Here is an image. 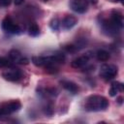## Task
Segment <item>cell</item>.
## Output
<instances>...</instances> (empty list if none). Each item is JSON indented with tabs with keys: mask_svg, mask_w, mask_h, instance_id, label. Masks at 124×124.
Returning <instances> with one entry per match:
<instances>
[{
	"mask_svg": "<svg viewBox=\"0 0 124 124\" xmlns=\"http://www.w3.org/2000/svg\"><path fill=\"white\" fill-rule=\"evenodd\" d=\"M89 1H90V3L93 4V5H96V4L98 3V0H89Z\"/></svg>",
	"mask_w": 124,
	"mask_h": 124,
	"instance_id": "obj_22",
	"label": "cell"
},
{
	"mask_svg": "<svg viewBox=\"0 0 124 124\" xmlns=\"http://www.w3.org/2000/svg\"><path fill=\"white\" fill-rule=\"evenodd\" d=\"M9 57H10L11 61L16 62V63H19V64H23V65H27L29 63V59L22 56L21 53L16 49H11L9 52Z\"/></svg>",
	"mask_w": 124,
	"mask_h": 124,
	"instance_id": "obj_7",
	"label": "cell"
},
{
	"mask_svg": "<svg viewBox=\"0 0 124 124\" xmlns=\"http://www.w3.org/2000/svg\"><path fill=\"white\" fill-rule=\"evenodd\" d=\"M4 67H12V61L5 57H0V68Z\"/></svg>",
	"mask_w": 124,
	"mask_h": 124,
	"instance_id": "obj_18",
	"label": "cell"
},
{
	"mask_svg": "<svg viewBox=\"0 0 124 124\" xmlns=\"http://www.w3.org/2000/svg\"><path fill=\"white\" fill-rule=\"evenodd\" d=\"M14 2L16 5H21L24 2V0H14Z\"/></svg>",
	"mask_w": 124,
	"mask_h": 124,
	"instance_id": "obj_21",
	"label": "cell"
},
{
	"mask_svg": "<svg viewBox=\"0 0 124 124\" xmlns=\"http://www.w3.org/2000/svg\"><path fill=\"white\" fill-rule=\"evenodd\" d=\"M110 55L109 53L105 50V49H99L96 53V58L99 60V61H102V62H105V61H108L109 59Z\"/></svg>",
	"mask_w": 124,
	"mask_h": 124,
	"instance_id": "obj_14",
	"label": "cell"
},
{
	"mask_svg": "<svg viewBox=\"0 0 124 124\" xmlns=\"http://www.w3.org/2000/svg\"><path fill=\"white\" fill-rule=\"evenodd\" d=\"M12 3V0H0V7H8Z\"/></svg>",
	"mask_w": 124,
	"mask_h": 124,
	"instance_id": "obj_20",
	"label": "cell"
},
{
	"mask_svg": "<svg viewBox=\"0 0 124 124\" xmlns=\"http://www.w3.org/2000/svg\"><path fill=\"white\" fill-rule=\"evenodd\" d=\"M2 28L6 32L11 33V34H19L20 31H21L20 27L17 24H16L12 20L11 17H8V16L3 19V21H2Z\"/></svg>",
	"mask_w": 124,
	"mask_h": 124,
	"instance_id": "obj_5",
	"label": "cell"
},
{
	"mask_svg": "<svg viewBox=\"0 0 124 124\" xmlns=\"http://www.w3.org/2000/svg\"><path fill=\"white\" fill-rule=\"evenodd\" d=\"M116 1H119V2H121V3H123V0H116Z\"/></svg>",
	"mask_w": 124,
	"mask_h": 124,
	"instance_id": "obj_24",
	"label": "cell"
},
{
	"mask_svg": "<svg viewBox=\"0 0 124 124\" xmlns=\"http://www.w3.org/2000/svg\"><path fill=\"white\" fill-rule=\"evenodd\" d=\"M89 61V55L88 54H84V55H81V56H78L77 58H75L71 65L73 68L75 69H79V68H83Z\"/></svg>",
	"mask_w": 124,
	"mask_h": 124,
	"instance_id": "obj_9",
	"label": "cell"
},
{
	"mask_svg": "<svg viewBox=\"0 0 124 124\" xmlns=\"http://www.w3.org/2000/svg\"><path fill=\"white\" fill-rule=\"evenodd\" d=\"M70 7L74 12L83 14L88 8V0H71Z\"/></svg>",
	"mask_w": 124,
	"mask_h": 124,
	"instance_id": "obj_6",
	"label": "cell"
},
{
	"mask_svg": "<svg viewBox=\"0 0 124 124\" xmlns=\"http://www.w3.org/2000/svg\"><path fill=\"white\" fill-rule=\"evenodd\" d=\"M28 33L30 36H33V37H36L40 34V28L39 26L36 24V23H32L29 28H28Z\"/></svg>",
	"mask_w": 124,
	"mask_h": 124,
	"instance_id": "obj_15",
	"label": "cell"
},
{
	"mask_svg": "<svg viewBox=\"0 0 124 124\" xmlns=\"http://www.w3.org/2000/svg\"><path fill=\"white\" fill-rule=\"evenodd\" d=\"M109 18L112 20V22L115 25H117L119 28H122V26H123V16H122V14L120 12L112 11L111 14H110V17Z\"/></svg>",
	"mask_w": 124,
	"mask_h": 124,
	"instance_id": "obj_11",
	"label": "cell"
},
{
	"mask_svg": "<svg viewBox=\"0 0 124 124\" xmlns=\"http://www.w3.org/2000/svg\"><path fill=\"white\" fill-rule=\"evenodd\" d=\"M51 57H52L53 63H55V64H56V63H63V62L65 61V59H66L65 54H63V53H61V52H56V53L52 54Z\"/></svg>",
	"mask_w": 124,
	"mask_h": 124,
	"instance_id": "obj_16",
	"label": "cell"
},
{
	"mask_svg": "<svg viewBox=\"0 0 124 124\" xmlns=\"http://www.w3.org/2000/svg\"><path fill=\"white\" fill-rule=\"evenodd\" d=\"M2 78L8 81H17L21 78L22 77V73L16 68L10 67L8 70L2 72Z\"/></svg>",
	"mask_w": 124,
	"mask_h": 124,
	"instance_id": "obj_4",
	"label": "cell"
},
{
	"mask_svg": "<svg viewBox=\"0 0 124 124\" xmlns=\"http://www.w3.org/2000/svg\"><path fill=\"white\" fill-rule=\"evenodd\" d=\"M77 23H78V19H77L76 16H67L62 20V27L65 30H70Z\"/></svg>",
	"mask_w": 124,
	"mask_h": 124,
	"instance_id": "obj_10",
	"label": "cell"
},
{
	"mask_svg": "<svg viewBox=\"0 0 124 124\" xmlns=\"http://www.w3.org/2000/svg\"><path fill=\"white\" fill-rule=\"evenodd\" d=\"M64 48L68 51V52H75L77 50V46L74 45H67L64 46Z\"/></svg>",
	"mask_w": 124,
	"mask_h": 124,
	"instance_id": "obj_19",
	"label": "cell"
},
{
	"mask_svg": "<svg viewBox=\"0 0 124 124\" xmlns=\"http://www.w3.org/2000/svg\"><path fill=\"white\" fill-rule=\"evenodd\" d=\"M118 68L112 64H105L100 69V77L105 80H110L117 76Z\"/></svg>",
	"mask_w": 124,
	"mask_h": 124,
	"instance_id": "obj_2",
	"label": "cell"
},
{
	"mask_svg": "<svg viewBox=\"0 0 124 124\" xmlns=\"http://www.w3.org/2000/svg\"><path fill=\"white\" fill-rule=\"evenodd\" d=\"M60 84L69 92L73 93V94H76L78 92V86L73 82V81H70V80H61L60 81Z\"/></svg>",
	"mask_w": 124,
	"mask_h": 124,
	"instance_id": "obj_12",
	"label": "cell"
},
{
	"mask_svg": "<svg viewBox=\"0 0 124 124\" xmlns=\"http://www.w3.org/2000/svg\"><path fill=\"white\" fill-rule=\"evenodd\" d=\"M31 60L33 64L37 67H46L50 64H55L53 63L51 55L50 56H33Z\"/></svg>",
	"mask_w": 124,
	"mask_h": 124,
	"instance_id": "obj_8",
	"label": "cell"
},
{
	"mask_svg": "<svg viewBox=\"0 0 124 124\" xmlns=\"http://www.w3.org/2000/svg\"><path fill=\"white\" fill-rule=\"evenodd\" d=\"M108 107V101L106 97L101 95L89 96L84 104V108L87 111H100L105 110Z\"/></svg>",
	"mask_w": 124,
	"mask_h": 124,
	"instance_id": "obj_1",
	"label": "cell"
},
{
	"mask_svg": "<svg viewBox=\"0 0 124 124\" xmlns=\"http://www.w3.org/2000/svg\"><path fill=\"white\" fill-rule=\"evenodd\" d=\"M123 91V84L119 81H112L110 84V88L108 90V93L111 97L116 96V94L118 92H122Z\"/></svg>",
	"mask_w": 124,
	"mask_h": 124,
	"instance_id": "obj_13",
	"label": "cell"
},
{
	"mask_svg": "<svg viewBox=\"0 0 124 124\" xmlns=\"http://www.w3.org/2000/svg\"><path fill=\"white\" fill-rule=\"evenodd\" d=\"M49 27L53 30V31H57L60 27V21L57 17H53L50 21H49Z\"/></svg>",
	"mask_w": 124,
	"mask_h": 124,
	"instance_id": "obj_17",
	"label": "cell"
},
{
	"mask_svg": "<svg viewBox=\"0 0 124 124\" xmlns=\"http://www.w3.org/2000/svg\"><path fill=\"white\" fill-rule=\"evenodd\" d=\"M21 108V103L19 101H12L6 103L0 107V117L9 115L13 112H16Z\"/></svg>",
	"mask_w": 124,
	"mask_h": 124,
	"instance_id": "obj_3",
	"label": "cell"
},
{
	"mask_svg": "<svg viewBox=\"0 0 124 124\" xmlns=\"http://www.w3.org/2000/svg\"><path fill=\"white\" fill-rule=\"evenodd\" d=\"M122 100H123V98H122V97H118V98H117V101H118V103H119V104H122Z\"/></svg>",
	"mask_w": 124,
	"mask_h": 124,
	"instance_id": "obj_23",
	"label": "cell"
}]
</instances>
